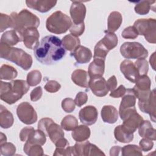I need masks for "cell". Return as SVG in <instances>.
Returning <instances> with one entry per match:
<instances>
[{
	"label": "cell",
	"instance_id": "cell-1",
	"mask_svg": "<svg viewBox=\"0 0 156 156\" xmlns=\"http://www.w3.org/2000/svg\"><path fill=\"white\" fill-rule=\"evenodd\" d=\"M34 54L39 62L51 65L60 61L65 56L66 49L58 37L49 35L42 38L34 48Z\"/></svg>",
	"mask_w": 156,
	"mask_h": 156
},
{
	"label": "cell",
	"instance_id": "cell-2",
	"mask_svg": "<svg viewBox=\"0 0 156 156\" xmlns=\"http://www.w3.org/2000/svg\"><path fill=\"white\" fill-rule=\"evenodd\" d=\"M0 98L8 104H13L21 99L29 90V85L24 80H14L10 82H0Z\"/></svg>",
	"mask_w": 156,
	"mask_h": 156
},
{
	"label": "cell",
	"instance_id": "cell-3",
	"mask_svg": "<svg viewBox=\"0 0 156 156\" xmlns=\"http://www.w3.org/2000/svg\"><path fill=\"white\" fill-rule=\"evenodd\" d=\"M0 57L13 62L24 70H28L32 65V58L20 48H13L5 43H0Z\"/></svg>",
	"mask_w": 156,
	"mask_h": 156
},
{
	"label": "cell",
	"instance_id": "cell-4",
	"mask_svg": "<svg viewBox=\"0 0 156 156\" xmlns=\"http://www.w3.org/2000/svg\"><path fill=\"white\" fill-rule=\"evenodd\" d=\"M10 16L12 20V28L17 32L23 40V34L26 29L37 28L40 23L39 18L27 9H23L18 13L12 12Z\"/></svg>",
	"mask_w": 156,
	"mask_h": 156
},
{
	"label": "cell",
	"instance_id": "cell-5",
	"mask_svg": "<svg viewBox=\"0 0 156 156\" xmlns=\"http://www.w3.org/2000/svg\"><path fill=\"white\" fill-rule=\"evenodd\" d=\"M71 24L72 21L70 18L61 11L52 13L46 21L47 30L55 34L65 33L70 28Z\"/></svg>",
	"mask_w": 156,
	"mask_h": 156
},
{
	"label": "cell",
	"instance_id": "cell-6",
	"mask_svg": "<svg viewBox=\"0 0 156 156\" xmlns=\"http://www.w3.org/2000/svg\"><path fill=\"white\" fill-rule=\"evenodd\" d=\"M133 26L138 35H143L149 43L156 42V21L154 18L138 19L135 21Z\"/></svg>",
	"mask_w": 156,
	"mask_h": 156
},
{
	"label": "cell",
	"instance_id": "cell-7",
	"mask_svg": "<svg viewBox=\"0 0 156 156\" xmlns=\"http://www.w3.org/2000/svg\"><path fill=\"white\" fill-rule=\"evenodd\" d=\"M38 129L42 130L54 144L60 138L64 137L63 128L49 118L41 119L38 123Z\"/></svg>",
	"mask_w": 156,
	"mask_h": 156
},
{
	"label": "cell",
	"instance_id": "cell-8",
	"mask_svg": "<svg viewBox=\"0 0 156 156\" xmlns=\"http://www.w3.org/2000/svg\"><path fill=\"white\" fill-rule=\"evenodd\" d=\"M122 57L128 59L145 58L148 55L147 50L138 42H125L120 47Z\"/></svg>",
	"mask_w": 156,
	"mask_h": 156
},
{
	"label": "cell",
	"instance_id": "cell-9",
	"mask_svg": "<svg viewBox=\"0 0 156 156\" xmlns=\"http://www.w3.org/2000/svg\"><path fill=\"white\" fill-rule=\"evenodd\" d=\"M16 114L19 119L27 125L34 124L37 121V114L35 110L27 102H21L17 106Z\"/></svg>",
	"mask_w": 156,
	"mask_h": 156
},
{
	"label": "cell",
	"instance_id": "cell-10",
	"mask_svg": "<svg viewBox=\"0 0 156 156\" xmlns=\"http://www.w3.org/2000/svg\"><path fill=\"white\" fill-rule=\"evenodd\" d=\"M88 85L93 93L98 97L106 96L109 91L107 86V82L102 76L90 77Z\"/></svg>",
	"mask_w": 156,
	"mask_h": 156
},
{
	"label": "cell",
	"instance_id": "cell-11",
	"mask_svg": "<svg viewBox=\"0 0 156 156\" xmlns=\"http://www.w3.org/2000/svg\"><path fill=\"white\" fill-rule=\"evenodd\" d=\"M122 121V127L128 133H133L143 122V118L136 110L127 115Z\"/></svg>",
	"mask_w": 156,
	"mask_h": 156
},
{
	"label": "cell",
	"instance_id": "cell-12",
	"mask_svg": "<svg viewBox=\"0 0 156 156\" xmlns=\"http://www.w3.org/2000/svg\"><path fill=\"white\" fill-rule=\"evenodd\" d=\"M98 116V110L93 105H88L83 107L79 113L80 122L87 126L94 124L97 121Z\"/></svg>",
	"mask_w": 156,
	"mask_h": 156
},
{
	"label": "cell",
	"instance_id": "cell-13",
	"mask_svg": "<svg viewBox=\"0 0 156 156\" xmlns=\"http://www.w3.org/2000/svg\"><path fill=\"white\" fill-rule=\"evenodd\" d=\"M140 110L144 113H148L151 120L155 122V90H152L150 97L145 101H139L138 102Z\"/></svg>",
	"mask_w": 156,
	"mask_h": 156
},
{
	"label": "cell",
	"instance_id": "cell-14",
	"mask_svg": "<svg viewBox=\"0 0 156 156\" xmlns=\"http://www.w3.org/2000/svg\"><path fill=\"white\" fill-rule=\"evenodd\" d=\"M86 11V7L81 1H72L69 12L73 23L79 24L83 23L85 17Z\"/></svg>",
	"mask_w": 156,
	"mask_h": 156
},
{
	"label": "cell",
	"instance_id": "cell-15",
	"mask_svg": "<svg viewBox=\"0 0 156 156\" xmlns=\"http://www.w3.org/2000/svg\"><path fill=\"white\" fill-rule=\"evenodd\" d=\"M120 70L125 77L132 83H135L140 76L134 63L129 60H124L121 63Z\"/></svg>",
	"mask_w": 156,
	"mask_h": 156
},
{
	"label": "cell",
	"instance_id": "cell-16",
	"mask_svg": "<svg viewBox=\"0 0 156 156\" xmlns=\"http://www.w3.org/2000/svg\"><path fill=\"white\" fill-rule=\"evenodd\" d=\"M39 37L40 34L37 28L30 27L24 31L23 41L26 48L30 49H34L39 43Z\"/></svg>",
	"mask_w": 156,
	"mask_h": 156
},
{
	"label": "cell",
	"instance_id": "cell-17",
	"mask_svg": "<svg viewBox=\"0 0 156 156\" xmlns=\"http://www.w3.org/2000/svg\"><path fill=\"white\" fill-rule=\"evenodd\" d=\"M57 2V1L50 0L26 1V4L28 7L34 9L41 13H46L49 11L56 5Z\"/></svg>",
	"mask_w": 156,
	"mask_h": 156
},
{
	"label": "cell",
	"instance_id": "cell-18",
	"mask_svg": "<svg viewBox=\"0 0 156 156\" xmlns=\"http://www.w3.org/2000/svg\"><path fill=\"white\" fill-rule=\"evenodd\" d=\"M71 55L74 57L76 62L79 64H85L90 61L92 58V52L91 50L83 46L80 45L74 51Z\"/></svg>",
	"mask_w": 156,
	"mask_h": 156
},
{
	"label": "cell",
	"instance_id": "cell-19",
	"mask_svg": "<svg viewBox=\"0 0 156 156\" xmlns=\"http://www.w3.org/2000/svg\"><path fill=\"white\" fill-rule=\"evenodd\" d=\"M101 117L104 122L113 124L118 119V112L112 105H104L101 110Z\"/></svg>",
	"mask_w": 156,
	"mask_h": 156
},
{
	"label": "cell",
	"instance_id": "cell-20",
	"mask_svg": "<svg viewBox=\"0 0 156 156\" xmlns=\"http://www.w3.org/2000/svg\"><path fill=\"white\" fill-rule=\"evenodd\" d=\"M105 70V60L102 58H94L93 61L88 66V76L90 77L93 76H102Z\"/></svg>",
	"mask_w": 156,
	"mask_h": 156
},
{
	"label": "cell",
	"instance_id": "cell-21",
	"mask_svg": "<svg viewBox=\"0 0 156 156\" xmlns=\"http://www.w3.org/2000/svg\"><path fill=\"white\" fill-rule=\"evenodd\" d=\"M88 76V74L86 71L77 69L73 72L71 80L76 85L87 88H89Z\"/></svg>",
	"mask_w": 156,
	"mask_h": 156
},
{
	"label": "cell",
	"instance_id": "cell-22",
	"mask_svg": "<svg viewBox=\"0 0 156 156\" xmlns=\"http://www.w3.org/2000/svg\"><path fill=\"white\" fill-rule=\"evenodd\" d=\"M138 133L143 138L150 139L151 140H156L155 129L153 128L152 125L149 121H143L138 127Z\"/></svg>",
	"mask_w": 156,
	"mask_h": 156
},
{
	"label": "cell",
	"instance_id": "cell-23",
	"mask_svg": "<svg viewBox=\"0 0 156 156\" xmlns=\"http://www.w3.org/2000/svg\"><path fill=\"white\" fill-rule=\"evenodd\" d=\"M122 21L121 14L117 11L112 12L110 13L107 20L108 32H115L120 27Z\"/></svg>",
	"mask_w": 156,
	"mask_h": 156
},
{
	"label": "cell",
	"instance_id": "cell-24",
	"mask_svg": "<svg viewBox=\"0 0 156 156\" xmlns=\"http://www.w3.org/2000/svg\"><path fill=\"white\" fill-rule=\"evenodd\" d=\"M90 129L88 126L80 125L73 130L71 135L76 141L81 142L88 140L90 136Z\"/></svg>",
	"mask_w": 156,
	"mask_h": 156
},
{
	"label": "cell",
	"instance_id": "cell-25",
	"mask_svg": "<svg viewBox=\"0 0 156 156\" xmlns=\"http://www.w3.org/2000/svg\"><path fill=\"white\" fill-rule=\"evenodd\" d=\"M122 97L119 111L135 107L136 98L132 89H127L125 94Z\"/></svg>",
	"mask_w": 156,
	"mask_h": 156
},
{
	"label": "cell",
	"instance_id": "cell-26",
	"mask_svg": "<svg viewBox=\"0 0 156 156\" xmlns=\"http://www.w3.org/2000/svg\"><path fill=\"white\" fill-rule=\"evenodd\" d=\"M20 41H23V39L17 32L13 29L5 32L1 37V43H5L10 46L16 45Z\"/></svg>",
	"mask_w": 156,
	"mask_h": 156
},
{
	"label": "cell",
	"instance_id": "cell-27",
	"mask_svg": "<svg viewBox=\"0 0 156 156\" xmlns=\"http://www.w3.org/2000/svg\"><path fill=\"white\" fill-rule=\"evenodd\" d=\"M12 113L2 105H0V126L3 129H8L13 124Z\"/></svg>",
	"mask_w": 156,
	"mask_h": 156
},
{
	"label": "cell",
	"instance_id": "cell-28",
	"mask_svg": "<svg viewBox=\"0 0 156 156\" xmlns=\"http://www.w3.org/2000/svg\"><path fill=\"white\" fill-rule=\"evenodd\" d=\"M114 136L118 141L123 143H129L133 139V133H129L126 132L121 125H119L115 128Z\"/></svg>",
	"mask_w": 156,
	"mask_h": 156
},
{
	"label": "cell",
	"instance_id": "cell-29",
	"mask_svg": "<svg viewBox=\"0 0 156 156\" xmlns=\"http://www.w3.org/2000/svg\"><path fill=\"white\" fill-rule=\"evenodd\" d=\"M62 41L65 49L71 52L74 51L80 44L79 38L72 34L65 35L63 38Z\"/></svg>",
	"mask_w": 156,
	"mask_h": 156
},
{
	"label": "cell",
	"instance_id": "cell-30",
	"mask_svg": "<svg viewBox=\"0 0 156 156\" xmlns=\"http://www.w3.org/2000/svg\"><path fill=\"white\" fill-rule=\"evenodd\" d=\"M46 134L41 130H34L29 136L27 143L31 144H39L43 146L46 141Z\"/></svg>",
	"mask_w": 156,
	"mask_h": 156
},
{
	"label": "cell",
	"instance_id": "cell-31",
	"mask_svg": "<svg viewBox=\"0 0 156 156\" xmlns=\"http://www.w3.org/2000/svg\"><path fill=\"white\" fill-rule=\"evenodd\" d=\"M18 72L16 69L11 65L4 64L0 69V79L1 80H10L16 77Z\"/></svg>",
	"mask_w": 156,
	"mask_h": 156
},
{
	"label": "cell",
	"instance_id": "cell-32",
	"mask_svg": "<svg viewBox=\"0 0 156 156\" xmlns=\"http://www.w3.org/2000/svg\"><path fill=\"white\" fill-rule=\"evenodd\" d=\"M151 81L147 74L142 75L140 76L135 82V85L133 89L141 91H146L151 90Z\"/></svg>",
	"mask_w": 156,
	"mask_h": 156
},
{
	"label": "cell",
	"instance_id": "cell-33",
	"mask_svg": "<svg viewBox=\"0 0 156 156\" xmlns=\"http://www.w3.org/2000/svg\"><path fill=\"white\" fill-rule=\"evenodd\" d=\"M155 2V1H140L136 2L134 9L135 12L139 15H143L149 13L151 6Z\"/></svg>",
	"mask_w": 156,
	"mask_h": 156
},
{
	"label": "cell",
	"instance_id": "cell-34",
	"mask_svg": "<svg viewBox=\"0 0 156 156\" xmlns=\"http://www.w3.org/2000/svg\"><path fill=\"white\" fill-rule=\"evenodd\" d=\"M101 40L109 51L115 48L118 43V37L116 34L110 32H107L104 37Z\"/></svg>",
	"mask_w": 156,
	"mask_h": 156
},
{
	"label": "cell",
	"instance_id": "cell-35",
	"mask_svg": "<svg viewBox=\"0 0 156 156\" xmlns=\"http://www.w3.org/2000/svg\"><path fill=\"white\" fill-rule=\"evenodd\" d=\"M23 150L29 156H41L44 155L43 149L41 145L39 144H31L26 142L24 146Z\"/></svg>",
	"mask_w": 156,
	"mask_h": 156
},
{
	"label": "cell",
	"instance_id": "cell-36",
	"mask_svg": "<svg viewBox=\"0 0 156 156\" xmlns=\"http://www.w3.org/2000/svg\"><path fill=\"white\" fill-rule=\"evenodd\" d=\"M78 126V121L73 115H67L63 118L61 122V127L66 131L73 130Z\"/></svg>",
	"mask_w": 156,
	"mask_h": 156
},
{
	"label": "cell",
	"instance_id": "cell-37",
	"mask_svg": "<svg viewBox=\"0 0 156 156\" xmlns=\"http://www.w3.org/2000/svg\"><path fill=\"white\" fill-rule=\"evenodd\" d=\"M122 156H131V155H143L142 150L140 147L135 144H129L124 146L121 148Z\"/></svg>",
	"mask_w": 156,
	"mask_h": 156
},
{
	"label": "cell",
	"instance_id": "cell-38",
	"mask_svg": "<svg viewBox=\"0 0 156 156\" xmlns=\"http://www.w3.org/2000/svg\"><path fill=\"white\" fill-rule=\"evenodd\" d=\"M109 52V50L102 43L101 40L96 44L94 49V58H102L105 60V57Z\"/></svg>",
	"mask_w": 156,
	"mask_h": 156
},
{
	"label": "cell",
	"instance_id": "cell-39",
	"mask_svg": "<svg viewBox=\"0 0 156 156\" xmlns=\"http://www.w3.org/2000/svg\"><path fill=\"white\" fill-rule=\"evenodd\" d=\"M83 155H105V154L98 148L95 144L90 143L88 141L84 146Z\"/></svg>",
	"mask_w": 156,
	"mask_h": 156
},
{
	"label": "cell",
	"instance_id": "cell-40",
	"mask_svg": "<svg viewBox=\"0 0 156 156\" xmlns=\"http://www.w3.org/2000/svg\"><path fill=\"white\" fill-rule=\"evenodd\" d=\"M41 73L38 70H33L29 72L27 75L26 82L29 86L34 87L38 85L41 80Z\"/></svg>",
	"mask_w": 156,
	"mask_h": 156
},
{
	"label": "cell",
	"instance_id": "cell-41",
	"mask_svg": "<svg viewBox=\"0 0 156 156\" xmlns=\"http://www.w3.org/2000/svg\"><path fill=\"white\" fill-rule=\"evenodd\" d=\"M16 147L15 145L9 142H6L0 145V152L1 155L4 156H11L15 154Z\"/></svg>",
	"mask_w": 156,
	"mask_h": 156
},
{
	"label": "cell",
	"instance_id": "cell-42",
	"mask_svg": "<svg viewBox=\"0 0 156 156\" xmlns=\"http://www.w3.org/2000/svg\"><path fill=\"white\" fill-rule=\"evenodd\" d=\"M134 65L136 68L140 76L147 74L149 69V65L146 59L144 58L138 59L135 62Z\"/></svg>",
	"mask_w": 156,
	"mask_h": 156
},
{
	"label": "cell",
	"instance_id": "cell-43",
	"mask_svg": "<svg viewBox=\"0 0 156 156\" xmlns=\"http://www.w3.org/2000/svg\"><path fill=\"white\" fill-rule=\"evenodd\" d=\"M12 25V20L11 16L1 13H0V32H2L7 28L11 27Z\"/></svg>",
	"mask_w": 156,
	"mask_h": 156
},
{
	"label": "cell",
	"instance_id": "cell-44",
	"mask_svg": "<svg viewBox=\"0 0 156 156\" xmlns=\"http://www.w3.org/2000/svg\"><path fill=\"white\" fill-rule=\"evenodd\" d=\"M122 37L126 39H135L138 36L135 27L133 26H129L124 29L121 34Z\"/></svg>",
	"mask_w": 156,
	"mask_h": 156
},
{
	"label": "cell",
	"instance_id": "cell-45",
	"mask_svg": "<svg viewBox=\"0 0 156 156\" xmlns=\"http://www.w3.org/2000/svg\"><path fill=\"white\" fill-rule=\"evenodd\" d=\"M85 30V24L84 22L79 24H74L72 23L70 28H69V32L70 33L76 36V37H79L83 34Z\"/></svg>",
	"mask_w": 156,
	"mask_h": 156
},
{
	"label": "cell",
	"instance_id": "cell-46",
	"mask_svg": "<svg viewBox=\"0 0 156 156\" xmlns=\"http://www.w3.org/2000/svg\"><path fill=\"white\" fill-rule=\"evenodd\" d=\"M62 109L66 113H71L75 109L74 101L69 98H65L62 101Z\"/></svg>",
	"mask_w": 156,
	"mask_h": 156
},
{
	"label": "cell",
	"instance_id": "cell-47",
	"mask_svg": "<svg viewBox=\"0 0 156 156\" xmlns=\"http://www.w3.org/2000/svg\"><path fill=\"white\" fill-rule=\"evenodd\" d=\"M61 88L60 84L55 80H49L44 85V88L49 93H56Z\"/></svg>",
	"mask_w": 156,
	"mask_h": 156
},
{
	"label": "cell",
	"instance_id": "cell-48",
	"mask_svg": "<svg viewBox=\"0 0 156 156\" xmlns=\"http://www.w3.org/2000/svg\"><path fill=\"white\" fill-rule=\"evenodd\" d=\"M88 100V96L86 93L83 91L79 92L75 98L74 102L76 105L80 107L83 105H84Z\"/></svg>",
	"mask_w": 156,
	"mask_h": 156
},
{
	"label": "cell",
	"instance_id": "cell-49",
	"mask_svg": "<svg viewBox=\"0 0 156 156\" xmlns=\"http://www.w3.org/2000/svg\"><path fill=\"white\" fill-rule=\"evenodd\" d=\"M140 147L142 151L147 152L151 150L154 146V143L151 140L143 138L140 141L139 143Z\"/></svg>",
	"mask_w": 156,
	"mask_h": 156
},
{
	"label": "cell",
	"instance_id": "cell-50",
	"mask_svg": "<svg viewBox=\"0 0 156 156\" xmlns=\"http://www.w3.org/2000/svg\"><path fill=\"white\" fill-rule=\"evenodd\" d=\"M35 129L32 127H24L20 133V138L21 141H26L27 140L29 136L31 134V133Z\"/></svg>",
	"mask_w": 156,
	"mask_h": 156
},
{
	"label": "cell",
	"instance_id": "cell-51",
	"mask_svg": "<svg viewBox=\"0 0 156 156\" xmlns=\"http://www.w3.org/2000/svg\"><path fill=\"white\" fill-rule=\"evenodd\" d=\"M42 94H43V90H42V88L40 86L35 88L30 92V100L33 102L38 101L41 98Z\"/></svg>",
	"mask_w": 156,
	"mask_h": 156
},
{
	"label": "cell",
	"instance_id": "cell-52",
	"mask_svg": "<svg viewBox=\"0 0 156 156\" xmlns=\"http://www.w3.org/2000/svg\"><path fill=\"white\" fill-rule=\"evenodd\" d=\"M126 92V88L122 85H121L117 89L111 91L110 96L113 98H119L122 97Z\"/></svg>",
	"mask_w": 156,
	"mask_h": 156
},
{
	"label": "cell",
	"instance_id": "cell-53",
	"mask_svg": "<svg viewBox=\"0 0 156 156\" xmlns=\"http://www.w3.org/2000/svg\"><path fill=\"white\" fill-rule=\"evenodd\" d=\"M107 86L109 91H112L116 89L117 86V79L115 76H111L107 81Z\"/></svg>",
	"mask_w": 156,
	"mask_h": 156
},
{
	"label": "cell",
	"instance_id": "cell-54",
	"mask_svg": "<svg viewBox=\"0 0 156 156\" xmlns=\"http://www.w3.org/2000/svg\"><path fill=\"white\" fill-rule=\"evenodd\" d=\"M55 145L56 146V147H58V148H66V147H68L69 146V143L68 141V140L65 138L64 137L60 138L55 143Z\"/></svg>",
	"mask_w": 156,
	"mask_h": 156
},
{
	"label": "cell",
	"instance_id": "cell-55",
	"mask_svg": "<svg viewBox=\"0 0 156 156\" xmlns=\"http://www.w3.org/2000/svg\"><path fill=\"white\" fill-rule=\"evenodd\" d=\"M121 150V147L118 146H115L112 147L110 150V155L111 156H116L119 154V152Z\"/></svg>",
	"mask_w": 156,
	"mask_h": 156
},
{
	"label": "cell",
	"instance_id": "cell-56",
	"mask_svg": "<svg viewBox=\"0 0 156 156\" xmlns=\"http://www.w3.org/2000/svg\"><path fill=\"white\" fill-rule=\"evenodd\" d=\"M149 62H150V64H151L152 69L154 70H155V52H154L152 54V55L150 57Z\"/></svg>",
	"mask_w": 156,
	"mask_h": 156
},
{
	"label": "cell",
	"instance_id": "cell-57",
	"mask_svg": "<svg viewBox=\"0 0 156 156\" xmlns=\"http://www.w3.org/2000/svg\"><path fill=\"white\" fill-rule=\"evenodd\" d=\"M7 141V138L5 135H4L2 132H1L0 133V145L2 144Z\"/></svg>",
	"mask_w": 156,
	"mask_h": 156
}]
</instances>
